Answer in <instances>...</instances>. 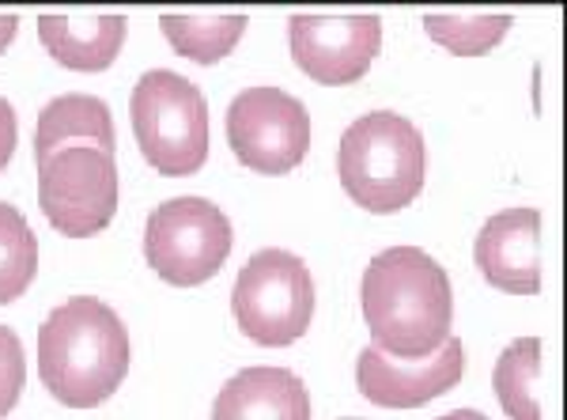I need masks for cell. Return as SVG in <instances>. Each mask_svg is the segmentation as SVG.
<instances>
[{"label":"cell","mask_w":567,"mask_h":420,"mask_svg":"<svg viewBox=\"0 0 567 420\" xmlns=\"http://www.w3.org/2000/svg\"><path fill=\"white\" fill-rule=\"evenodd\" d=\"M371 341L393 360H424L451 337L454 291L446 269L420 246L374 254L360 285Z\"/></svg>","instance_id":"cell-1"},{"label":"cell","mask_w":567,"mask_h":420,"mask_svg":"<svg viewBox=\"0 0 567 420\" xmlns=\"http://www.w3.org/2000/svg\"><path fill=\"white\" fill-rule=\"evenodd\" d=\"M130 376V330L103 299L76 296L39 330V379L61 406L95 409Z\"/></svg>","instance_id":"cell-2"},{"label":"cell","mask_w":567,"mask_h":420,"mask_svg":"<svg viewBox=\"0 0 567 420\" xmlns=\"http://www.w3.org/2000/svg\"><path fill=\"white\" fill-rule=\"evenodd\" d=\"M337 175L355 205L374 216L413 205L427 178L424 136L409 117L371 111L344 130L337 148Z\"/></svg>","instance_id":"cell-3"},{"label":"cell","mask_w":567,"mask_h":420,"mask_svg":"<svg viewBox=\"0 0 567 420\" xmlns=\"http://www.w3.org/2000/svg\"><path fill=\"white\" fill-rule=\"evenodd\" d=\"M133 133L159 175H197L208 160V103L197 84L171 69L144 72L130 99Z\"/></svg>","instance_id":"cell-4"},{"label":"cell","mask_w":567,"mask_h":420,"mask_svg":"<svg viewBox=\"0 0 567 420\" xmlns=\"http://www.w3.org/2000/svg\"><path fill=\"white\" fill-rule=\"evenodd\" d=\"M239 330L254 345L284 349L310 330L315 318V277L307 262L288 250H258L243 266L231 291Z\"/></svg>","instance_id":"cell-5"},{"label":"cell","mask_w":567,"mask_h":420,"mask_svg":"<svg viewBox=\"0 0 567 420\" xmlns=\"http://www.w3.org/2000/svg\"><path fill=\"white\" fill-rule=\"evenodd\" d=\"M235 232L224 208L205 197H171L152 208L144 227V258L175 288H197L224 269Z\"/></svg>","instance_id":"cell-6"},{"label":"cell","mask_w":567,"mask_h":420,"mask_svg":"<svg viewBox=\"0 0 567 420\" xmlns=\"http://www.w3.org/2000/svg\"><path fill=\"white\" fill-rule=\"evenodd\" d=\"M122 178L114 155L95 144H69L39 163V205L69 239H91L117 216Z\"/></svg>","instance_id":"cell-7"},{"label":"cell","mask_w":567,"mask_h":420,"mask_svg":"<svg viewBox=\"0 0 567 420\" xmlns=\"http://www.w3.org/2000/svg\"><path fill=\"white\" fill-rule=\"evenodd\" d=\"M227 144L243 167L288 175L310 152V114L280 88H246L227 106Z\"/></svg>","instance_id":"cell-8"},{"label":"cell","mask_w":567,"mask_h":420,"mask_svg":"<svg viewBox=\"0 0 567 420\" xmlns=\"http://www.w3.org/2000/svg\"><path fill=\"white\" fill-rule=\"evenodd\" d=\"M288 45L296 65L326 88H344L368 76L382 50L379 16H310L288 20Z\"/></svg>","instance_id":"cell-9"},{"label":"cell","mask_w":567,"mask_h":420,"mask_svg":"<svg viewBox=\"0 0 567 420\" xmlns=\"http://www.w3.org/2000/svg\"><path fill=\"white\" fill-rule=\"evenodd\" d=\"M462 376L465 349L458 337H446L443 349L424 360H393L374 345L355 356V387L371 406L382 409H420L458 387Z\"/></svg>","instance_id":"cell-10"},{"label":"cell","mask_w":567,"mask_h":420,"mask_svg":"<svg viewBox=\"0 0 567 420\" xmlns=\"http://www.w3.org/2000/svg\"><path fill=\"white\" fill-rule=\"evenodd\" d=\"M477 269L492 288L511 296L542 291V213L503 208L477 235Z\"/></svg>","instance_id":"cell-11"},{"label":"cell","mask_w":567,"mask_h":420,"mask_svg":"<svg viewBox=\"0 0 567 420\" xmlns=\"http://www.w3.org/2000/svg\"><path fill=\"white\" fill-rule=\"evenodd\" d=\"M213 420H310V395L288 368H243L216 395Z\"/></svg>","instance_id":"cell-12"},{"label":"cell","mask_w":567,"mask_h":420,"mask_svg":"<svg viewBox=\"0 0 567 420\" xmlns=\"http://www.w3.org/2000/svg\"><path fill=\"white\" fill-rule=\"evenodd\" d=\"M125 34H130L125 16H39V39L50 50V58L76 72H103L114 65L125 45Z\"/></svg>","instance_id":"cell-13"},{"label":"cell","mask_w":567,"mask_h":420,"mask_svg":"<svg viewBox=\"0 0 567 420\" xmlns=\"http://www.w3.org/2000/svg\"><path fill=\"white\" fill-rule=\"evenodd\" d=\"M69 144H95L114 155V117L110 106L95 95H61L42 106L39 130H34V160H50L53 152L69 148Z\"/></svg>","instance_id":"cell-14"},{"label":"cell","mask_w":567,"mask_h":420,"mask_svg":"<svg viewBox=\"0 0 567 420\" xmlns=\"http://www.w3.org/2000/svg\"><path fill=\"white\" fill-rule=\"evenodd\" d=\"M159 27L182 58L197 61V65H216L239 45L250 20L224 12H167L159 16Z\"/></svg>","instance_id":"cell-15"},{"label":"cell","mask_w":567,"mask_h":420,"mask_svg":"<svg viewBox=\"0 0 567 420\" xmlns=\"http://www.w3.org/2000/svg\"><path fill=\"white\" fill-rule=\"evenodd\" d=\"M492 387L511 420H542V341L518 337L499 352Z\"/></svg>","instance_id":"cell-16"},{"label":"cell","mask_w":567,"mask_h":420,"mask_svg":"<svg viewBox=\"0 0 567 420\" xmlns=\"http://www.w3.org/2000/svg\"><path fill=\"white\" fill-rule=\"evenodd\" d=\"M420 23L454 58H484L507 39L515 20L507 12H424Z\"/></svg>","instance_id":"cell-17"},{"label":"cell","mask_w":567,"mask_h":420,"mask_svg":"<svg viewBox=\"0 0 567 420\" xmlns=\"http://www.w3.org/2000/svg\"><path fill=\"white\" fill-rule=\"evenodd\" d=\"M39 273V239L20 208L0 201V304H12Z\"/></svg>","instance_id":"cell-18"},{"label":"cell","mask_w":567,"mask_h":420,"mask_svg":"<svg viewBox=\"0 0 567 420\" xmlns=\"http://www.w3.org/2000/svg\"><path fill=\"white\" fill-rule=\"evenodd\" d=\"M23 382H27L23 341L16 337V330L0 326V420L16 409V401L23 395Z\"/></svg>","instance_id":"cell-19"},{"label":"cell","mask_w":567,"mask_h":420,"mask_svg":"<svg viewBox=\"0 0 567 420\" xmlns=\"http://www.w3.org/2000/svg\"><path fill=\"white\" fill-rule=\"evenodd\" d=\"M16 136H20V125H16V111H12V103H8V99L0 95V171L8 167V160H12Z\"/></svg>","instance_id":"cell-20"},{"label":"cell","mask_w":567,"mask_h":420,"mask_svg":"<svg viewBox=\"0 0 567 420\" xmlns=\"http://www.w3.org/2000/svg\"><path fill=\"white\" fill-rule=\"evenodd\" d=\"M16 27H20V20H16L12 12H0V53L12 45V39H16Z\"/></svg>","instance_id":"cell-21"},{"label":"cell","mask_w":567,"mask_h":420,"mask_svg":"<svg viewBox=\"0 0 567 420\" xmlns=\"http://www.w3.org/2000/svg\"><path fill=\"white\" fill-rule=\"evenodd\" d=\"M439 420H488L484 413H477V409H454V413L439 417Z\"/></svg>","instance_id":"cell-22"},{"label":"cell","mask_w":567,"mask_h":420,"mask_svg":"<svg viewBox=\"0 0 567 420\" xmlns=\"http://www.w3.org/2000/svg\"><path fill=\"white\" fill-rule=\"evenodd\" d=\"M344 420H355V417H344Z\"/></svg>","instance_id":"cell-23"}]
</instances>
